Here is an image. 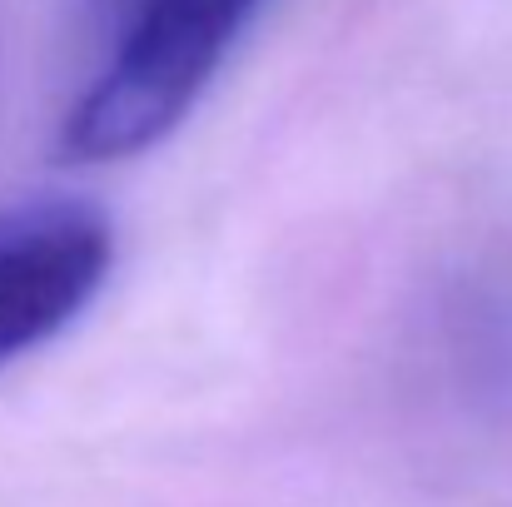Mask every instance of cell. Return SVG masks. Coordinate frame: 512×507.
I'll return each instance as SVG.
<instances>
[{"label":"cell","mask_w":512,"mask_h":507,"mask_svg":"<svg viewBox=\"0 0 512 507\" xmlns=\"http://www.w3.org/2000/svg\"><path fill=\"white\" fill-rule=\"evenodd\" d=\"M115 239L100 209L40 199L0 214V368L55 338L105 284Z\"/></svg>","instance_id":"6da1fadb"},{"label":"cell","mask_w":512,"mask_h":507,"mask_svg":"<svg viewBox=\"0 0 512 507\" xmlns=\"http://www.w3.org/2000/svg\"><path fill=\"white\" fill-rule=\"evenodd\" d=\"M145 0H95V10H100V20H105V30H115L125 15H135Z\"/></svg>","instance_id":"7a4b0ae2"}]
</instances>
